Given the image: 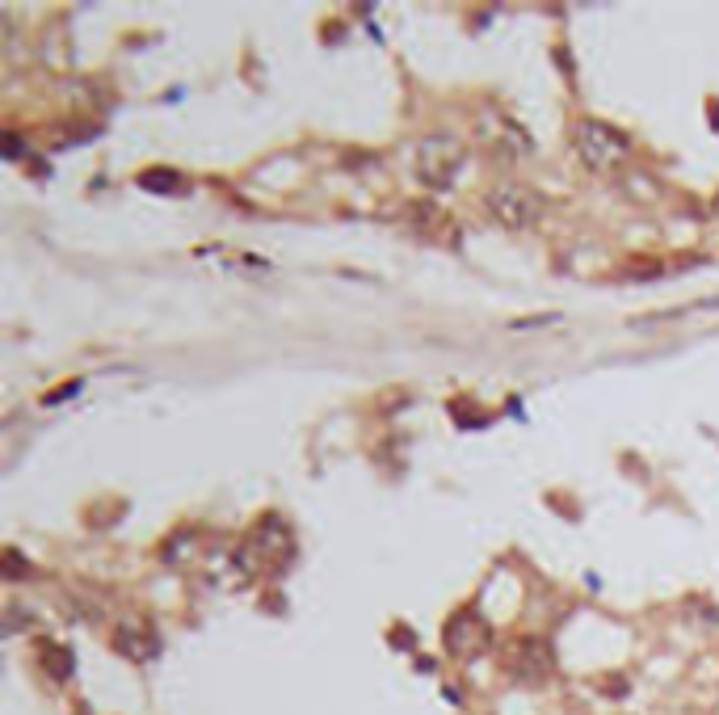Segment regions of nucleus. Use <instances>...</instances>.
Instances as JSON below:
<instances>
[{"instance_id":"f257e3e1","label":"nucleus","mask_w":719,"mask_h":715,"mask_svg":"<svg viewBox=\"0 0 719 715\" xmlns=\"http://www.w3.org/2000/svg\"><path fill=\"white\" fill-rule=\"evenodd\" d=\"M572 148H577L585 169L606 173V169H619L623 160H627L631 139L619 127L602 122V118H581L577 127H572Z\"/></svg>"},{"instance_id":"f03ea898","label":"nucleus","mask_w":719,"mask_h":715,"mask_svg":"<svg viewBox=\"0 0 719 715\" xmlns=\"http://www.w3.org/2000/svg\"><path fill=\"white\" fill-rule=\"evenodd\" d=\"M484 207H488L492 223H501V228H509V232H526V228H534V223L543 219L547 202H543L539 190L522 186V181H501V186L488 190Z\"/></svg>"},{"instance_id":"7ed1b4c3","label":"nucleus","mask_w":719,"mask_h":715,"mask_svg":"<svg viewBox=\"0 0 719 715\" xmlns=\"http://www.w3.org/2000/svg\"><path fill=\"white\" fill-rule=\"evenodd\" d=\"M417 177L429 190H450V181L463 169V143L455 135H429L417 143V160H413Z\"/></svg>"},{"instance_id":"20e7f679","label":"nucleus","mask_w":719,"mask_h":715,"mask_svg":"<svg viewBox=\"0 0 719 715\" xmlns=\"http://www.w3.org/2000/svg\"><path fill=\"white\" fill-rule=\"evenodd\" d=\"M442 644H446L450 657L476 661L492 648V627H488V619L480 615V610H455V615L446 619V627H442Z\"/></svg>"},{"instance_id":"39448f33","label":"nucleus","mask_w":719,"mask_h":715,"mask_svg":"<svg viewBox=\"0 0 719 715\" xmlns=\"http://www.w3.org/2000/svg\"><path fill=\"white\" fill-rule=\"evenodd\" d=\"M505 669H509V678H513V682H522V686H539V682H547V678H551V669H556V652H551V644H547V640L526 636V640H518V644L509 648Z\"/></svg>"},{"instance_id":"423d86ee","label":"nucleus","mask_w":719,"mask_h":715,"mask_svg":"<svg viewBox=\"0 0 719 715\" xmlns=\"http://www.w3.org/2000/svg\"><path fill=\"white\" fill-rule=\"evenodd\" d=\"M114 648L122 652V657H131V661H148V657H156L160 640L152 636L148 627H139V623H122V627L114 631Z\"/></svg>"},{"instance_id":"0eeeda50","label":"nucleus","mask_w":719,"mask_h":715,"mask_svg":"<svg viewBox=\"0 0 719 715\" xmlns=\"http://www.w3.org/2000/svg\"><path fill=\"white\" fill-rule=\"evenodd\" d=\"M253 547L261 551L265 560L274 556H291V530L282 526V518H261L253 530Z\"/></svg>"},{"instance_id":"6e6552de","label":"nucleus","mask_w":719,"mask_h":715,"mask_svg":"<svg viewBox=\"0 0 719 715\" xmlns=\"http://www.w3.org/2000/svg\"><path fill=\"white\" fill-rule=\"evenodd\" d=\"M43 669L55 682H68L72 678V652L59 648V644H43Z\"/></svg>"},{"instance_id":"1a4fd4ad","label":"nucleus","mask_w":719,"mask_h":715,"mask_svg":"<svg viewBox=\"0 0 719 715\" xmlns=\"http://www.w3.org/2000/svg\"><path fill=\"white\" fill-rule=\"evenodd\" d=\"M139 186L152 194H173L181 186V177L173 169H148V173H139Z\"/></svg>"},{"instance_id":"9d476101","label":"nucleus","mask_w":719,"mask_h":715,"mask_svg":"<svg viewBox=\"0 0 719 715\" xmlns=\"http://www.w3.org/2000/svg\"><path fill=\"white\" fill-rule=\"evenodd\" d=\"M26 572H30V568L22 564V556H17V551L9 547V551H5V577H9V581H17V577H26Z\"/></svg>"},{"instance_id":"9b49d317","label":"nucleus","mask_w":719,"mask_h":715,"mask_svg":"<svg viewBox=\"0 0 719 715\" xmlns=\"http://www.w3.org/2000/svg\"><path fill=\"white\" fill-rule=\"evenodd\" d=\"M711 211H715V215H719V194H715V202H711Z\"/></svg>"}]
</instances>
